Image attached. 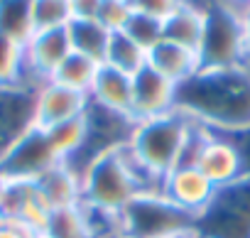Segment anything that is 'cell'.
<instances>
[{
    "label": "cell",
    "mask_w": 250,
    "mask_h": 238,
    "mask_svg": "<svg viewBox=\"0 0 250 238\" xmlns=\"http://www.w3.org/2000/svg\"><path fill=\"white\" fill-rule=\"evenodd\" d=\"M177 110L213 133L250 128V66L199 71L177 86Z\"/></svg>",
    "instance_id": "obj_1"
},
{
    "label": "cell",
    "mask_w": 250,
    "mask_h": 238,
    "mask_svg": "<svg viewBox=\"0 0 250 238\" xmlns=\"http://www.w3.org/2000/svg\"><path fill=\"white\" fill-rule=\"evenodd\" d=\"M194 121L182 110H172L150 121H138L128 148L160 179L182 165L187 143L194 133Z\"/></svg>",
    "instance_id": "obj_2"
},
{
    "label": "cell",
    "mask_w": 250,
    "mask_h": 238,
    "mask_svg": "<svg viewBox=\"0 0 250 238\" xmlns=\"http://www.w3.org/2000/svg\"><path fill=\"white\" fill-rule=\"evenodd\" d=\"M206 27L199 44L201 71L250 66V47L243 32L240 15L226 0H206Z\"/></svg>",
    "instance_id": "obj_3"
},
{
    "label": "cell",
    "mask_w": 250,
    "mask_h": 238,
    "mask_svg": "<svg viewBox=\"0 0 250 238\" xmlns=\"http://www.w3.org/2000/svg\"><path fill=\"white\" fill-rule=\"evenodd\" d=\"M123 238H187L194 216L172 204L162 192H140L120 211Z\"/></svg>",
    "instance_id": "obj_4"
},
{
    "label": "cell",
    "mask_w": 250,
    "mask_h": 238,
    "mask_svg": "<svg viewBox=\"0 0 250 238\" xmlns=\"http://www.w3.org/2000/svg\"><path fill=\"white\" fill-rule=\"evenodd\" d=\"M135 194H140V187L123 148L93 160L81 174V204L86 206L120 214Z\"/></svg>",
    "instance_id": "obj_5"
},
{
    "label": "cell",
    "mask_w": 250,
    "mask_h": 238,
    "mask_svg": "<svg viewBox=\"0 0 250 238\" xmlns=\"http://www.w3.org/2000/svg\"><path fill=\"white\" fill-rule=\"evenodd\" d=\"M196 238H250V172L216 187L208 206L194 218Z\"/></svg>",
    "instance_id": "obj_6"
},
{
    "label": "cell",
    "mask_w": 250,
    "mask_h": 238,
    "mask_svg": "<svg viewBox=\"0 0 250 238\" xmlns=\"http://www.w3.org/2000/svg\"><path fill=\"white\" fill-rule=\"evenodd\" d=\"M54 165H59L42 128L27 133L0 157V174L8 182H37Z\"/></svg>",
    "instance_id": "obj_7"
},
{
    "label": "cell",
    "mask_w": 250,
    "mask_h": 238,
    "mask_svg": "<svg viewBox=\"0 0 250 238\" xmlns=\"http://www.w3.org/2000/svg\"><path fill=\"white\" fill-rule=\"evenodd\" d=\"M35 128V88L25 84L0 86V157Z\"/></svg>",
    "instance_id": "obj_8"
},
{
    "label": "cell",
    "mask_w": 250,
    "mask_h": 238,
    "mask_svg": "<svg viewBox=\"0 0 250 238\" xmlns=\"http://www.w3.org/2000/svg\"><path fill=\"white\" fill-rule=\"evenodd\" d=\"M71 54V42L66 27L35 32L25 44V86L37 88L42 81H49L59 64Z\"/></svg>",
    "instance_id": "obj_9"
},
{
    "label": "cell",
    "mask_w": 250,
    "mask_h": 238,
    "mask_svg": "<svg viewBox=\"0 0 250 238\" xmlns=\"http://www.w3.org/2000/svg\"><path fill=\"white\" fill-rule=\"evenodd\" d=\"M177 110V84L157 74L152 66L140 69L133 76V106L130 115L135 121H150Z\"/></svg>",
    "instance_id": "obj_10"
},
{
    "label": "cell",
    "mask_w": 250,
    "mask_h": 238,
    "mask_svg": "<svg viewBox=\"0 0 250 238\" xmlns=\"http://www.w3.org/2000/svg\"><path fill=\"white\" fill-rule=\"evenodd\" d=\"M88 108V96L71 91L57 81H42L35 88V113H37V128L47 130L59 123L81 118Z\"/></svg>",
    "instance_id": "obj_11"
},
{
    "label": "cell",
    "mask_w": 250,
    "mask_h": 238,
    "mask_svg": "<svg viewBox=\"0 0 250 238\" xmlns=\"http://www.w3.org/2000/svg\"><path fill=\"white\" fill-rule=\"evenodd\" d=\"M194 165L206 174V179L213 184V187H223V184H230L233 179H238L240 174H245V167H243V157H240V150L238 145L230 140V135L226 133H213L208 130Z\"/></svg>",
    "instance_id": "obj_12"
},
{
    "label": "cell",
    "mask_w": 250,
    "mask_h": 238,
    "mask_svg": "<svg viewBox=\"0 0 250 238\" xmlns=\"http://www.w3.org/2000/svg\"><path fill=\"white\" fill-rule=\"evenodd\" d=\"M160 192L182 211L196 218L208 206L211 196L216 194V187L206 179V174L196 165H179L162 179Z\"/></svg>",
    "instance_id": "obj_13"
},
{
    "label": "cell",
    "mask_w": 250,
    "mask_h": 238,
    "mask_svg": "<svg viewBox=\"0 0 250 238\" xmlns=\"http://www.w3.org/2000/svg\"><path fill=\"white\" fill-rule=\"evenodd\" d=\"M88 101L96 106H103L108 110L115 113H128L130 115V106H133V76L123 74L113 66L101 64L93 86L88 91Z\"/></svg>",
    "instance_id": "obj_14"
},
{
    "label": "cell",
    "mask_w": 250,
    "mask_h": 238,
    "mask_svg": "<svg viewBox=\"0 0 250 238\" xmlns=\"http://www.w3.org/2000/svg\"><path fill=\"white\" fill-rule=\"evenodd\" d=\"M165 27V40L182 44L187 49L199 52L204 27H206V10L201 0H184V3L167 18L162 20Z\"/></svg>",
    "instance_id": "obj_15"
},
{
    "label": "cell",
    "mask_w": 250,
    "mask_h": 238,
    "mask_svg": "<svg viewBox=\"0 0 250 238\" xmlns=\"http://www.w3.org/2000/svg\"><path fill=\"white\" fill-rule=\"evenodd\" d=\"M147 66H152L157 74H162L165 79H169L177 86L184 84V81H189L194 74L201 71L199 54L194 49H187V47L174 44V42H167V40H162L147 54Z\"/></svg>",
    "instance_id": "obj_16"
},
{
    "label": "cell",
    "mask_w": 250,
    "mask_h": 238,
    "mask_svg": "<svg viewBox=\"0 0 250 238\" xmlns=\"http://www.w3.org/2000/svg\"><path fill=\"white\" fill-rule=\"evenodd\" d=\"M35 184H37L42 199L49 204L52 211H57V209H71V206H79L81 204V177L69 165H64V162L54 165Z\"/></svg>",
    "instance_id": "obj_17"
},
{
    "label": "cell",
    "mask_w": 250,
    "mask_h": 238,
    "mask_svg": "<svg viewBox=\"0 0 250 238\" xmlns=\"http://www.w3.org/2000/svg\"><path fill=\"white\" fill-rule=\"evenodd\" d=\"M66 32H69L71 52L83 54V57L103 64L105 49H108V42H110V32L98 20H71Z\"/></svg>",
    "instance_id": "obj_18"
},
{
    "label": "cell",
    "mask_w": 250,
    "mask_h": 238,
    "mask_svg": "<svg viewBox=\"0 0 250 238\" xmlns=\"http://www.w3.org/2000/svg\"><path fill=\"white\" fill-rule=\"evenodd\" d=\"M103 64L128 74V76H135L140 69L147 66V52L140 44H135L125 32H113Z\"/></svg>",
    "instance_id": "obj_19"
},
{
    "label": "cell",
    "mask_w": 250,
    "mask_h": 238,
    "mask_svg": "<svg viewBox=\"0 0 250 238\" xmlns=\"http://www.w3.org/2000/svg\"><path fill=\"white\" fill-rule=\"evenodd\" d=\"M0 35L20 44L32 40V0H0Z\"/></svg>",
    "instance_id": "obj_20"
},
{
    "label": "cell",
    "mask_w": 250,
    "mask_h": 238,
    "mask_svg": "<svg viewBox=\"0 0 250 238\" xmlns=\"http://www.w3.org/2000/svg\"><path fill=\"white\" fill-rule=\"evenodd\" d=\"M98 69H101L98 62H93V59H88V57H83V54L71 52V54L59 64V69L52 74V81H57V84L71 88V91H79V93H86V96H88Z\"/></svg>",
    "instance_id": "obj_21"
},
{
    "label": "cell",
    "mask_w": 250,
    "mask_h": 238,
    "mask_svg": "<svg viewBox=\"0 0 250 238\" xmlns=\"http://www.w3.org/2000/svg\"><path fill=\"white\" fill-rule=\"evenodd\" d=\"M44 135H47L57 160L59 162H69L86 143V121H83V115L74 118V121H66V123H59L54 128H47Z\"/></svg>",
    "instance_id": "obj_22"
},
{
    "label": "cell",
    "mask_w": 250,
    "mask_h": 238,
    "mask_svg": "<svg viewBox=\"0 0 250 238\" xmlns=\"http://www.w3.org/2000/svg\"><path fill=\"white\" fill-rule=\"evenodd\" d=\"M42 236L44 238H91L83 206L79 204V206H71V209L52 211Z\"/></svg>",
    "instance_id": "obj_23"
},
{
    "label": "cell",
    "mask_w": 250,
    "mask_h": 238,
    "mask_svg": "<svg viewBox=\"0 0 250 238\" xmlns=\"http://www.w3.org/2000/svg\"><path fill=\"white\" fill-rule=\"evenodd\" d=\"M25 84V44L0 35V86Z\"/></svg>",
    "instance_id": "obj_24"
},
{
    "label": "cell",
    "mask_w": 250,
    "mask_h": 238,
    "mask_svg": "<svg viewBox=\"0 0 250 238\" xmlns=\"http://www.w3.org/2000/svg\"><path fill=\"white\" fill-rule=\"evenodd\" d=\"M71 22L69 0H32V25L35 32L62 30Z\"/></svg>",
    "instance_id": "obj_25"
},
{
    "label": "cell",
    "mask_w": 250,
    "mask_h": 238,
    "mask_svg": "<svg viewBox=\"0 0 250 238\" xmlns=\"http://www.w3.org/2000/svg\"><path fill=\"white\" fill-rule=\"evenodd\" d=\"M123 32L128 35L135 44H140L147 54L165 40L162 20L150 18V15H143V13H135V10H133V15H130V20H128V25H125Z\"/></svg>",
    "instance_id": "obj_26"
},
{
    "label": "cell",
    "mask_w": 250,
    "mask_h": 238,
    "mask_svg": "<svg viewBox=\"0 0 250 238\" xmlns=\"http://www.w3.org/2000/svg\"><path fill=\"white\" fill-rule=\"evenodd\" d=\"M37 196V184L35 182H8L3 199H0V211L10 221H20L30 201Z\"/></svg>",
    "instance_id": "obj_27"
},
{
    "label": "cell",
    "mask_w": 250,
    "mask_h": 238,
    "mask_svg": "<svg viewBox=\"0 0 250 238\" xmlns=\"http://www.w3.org/2000/svg\"><path fill=\"white\" fill-rule=\"evenodd\" d=\"M133 15V5L128 0H103V5L98 10V22L113 35V32H123Z\"/></svg>",
    "instance_id": "obj_28"
},
{
    "label": "cell",
    "mask_w": 250,
    "mask_h": 238,
    "mask_svg": "<svg viewBox=\"0 0 250 238\" xmlns=\"http://www.w3.org/2000/svg\"><path fill=\"white\" fill-rule=\"evenodd\" d=\"M133 5L135 13H143V15H150V18H157V20H167L184 0H128Z\"/></svg>",
    "instance_id": "obj_29"
},
{
    "label": "cell",
    "mask_w": 250,
    "mask_h": 238,
    "mask_svg": "<svg viewBox=\"0 0 250 238\" xmlns=\"http://www.w3.org/2000/svg\"><path fill=\"white\" fill-rule=\"evenodd\" d=\"M103 0H69L71 20H96Z\"/></svg>",
    "instance_id": "obj_30"
},
{
    "label": "cell",
    "mask_w": 250,
    "mask_h": 238,
    "mask_svg": "<svg viewBox=\"0 0 250 238\" xmlns=\"http://www.w3.org/2000/svg\"><path fill=\"white\" fill-rule=\"evenodd\" d=\"M0 238H40V236L35 231H30L27 226L8 218L3 226H0Z\"/></svg>",
    "instance_id": "obj_31"
},
{
    "label": "cell",
    "mask_w": 250,
    "mask_h": 238,
    "mask_svg": "<svg viewBox=\"0 0 250 238\" xmlns=\"http://www.w3.org/2000/svg\"><path fill=\"white\" fill-rule=\"evenodd\" d=\"M240 22H243V32H245V40H248V47H250V5H245L240 10Z\"/></svg>",
    "instance_id": "obj_32"
},
{
    "label": "cell",
    "mask_w": 250,
    "mask_h": 238,
    "mask_svg": "<svg viewBox=\"0 0 250 238\" xmlns=\"http://www.w3.org/2000/svg\"><path fill=\"white\" fill-rule=\"evenodd\" d=\"M226 3H228V5H230V8L238 13V15H240V10H243L245 5H250V0H226Z\"/></svg>",
    "instance_id": "obj_33"
},
{
    "label": "cell",
    "mask_w": 250,
    "mask_h": 238,
    "mask_svg": "<svg viewBox=\"0 0 250 238\" xmlns=\"http://www.w3.org/2000/svg\"><path fill=\"white\" fill-rule=\"evenodd\" d=\"M5 184H8V179L0 174V199H3V192H5Z\"/></svg>",
    "instance_id": "obj_34"
},
{
    "label": "cell",
    "mask_w": 250,
    "mask_h": 238,
    "mask_svg": "<svg viewBox=\"0 0 250 238\" xmlns=\"http://www.w3.org/2000/svg\"><path fill=\"white\" fill-rule=\"evenodd\" d=\"M5 221H8V218H5V214H3V211H0V226H3Z\"/></svg>",
    "instance_id": "obj_35"
},
{
    "label": "cell",
    "mask_w": 250,
    "mask_h": 238,
    "mask_svg": "<svg viewBox=\"0 0 250 238\" xmlns=\"http://www.w3.org/2000/svg\"><path fill=\"white\" fill-rule=\"evenodd\" d=\"M187 238H196V236H187Z\"/></svg>",
    "instance_id": "obj_36"
},
{
    "label": "cell",
    "mask_w": 250,
    "mask_h": 238,
    "mask_svg": "<svg viewBox=\"0 0 250 238\" xmlns=\"http://www.w3.org/2000/svg\"><path fill=\"white\" fill-rule=\"evenodd\" d=\"M40 238H44V236H40Z\"/></svg>",
    "instance_id": "obj_37"
}]
</instances>
